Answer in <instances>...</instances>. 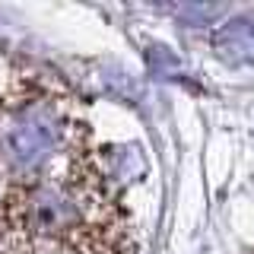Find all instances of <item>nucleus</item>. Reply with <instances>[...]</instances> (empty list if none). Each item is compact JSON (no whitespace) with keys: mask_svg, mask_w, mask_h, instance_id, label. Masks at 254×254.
I'll return each instance as SVG.
<instances>
[{"mask_svg":"<svg viewBox=\"0 0 254 254\" xmlns=\"http://www.w3.org/2000/svg\"><path fill=\"white\" fill-rule=\"evenodd\" d=\"M13 213L29 235L42 238H76V229L83 226L79 194L67 185H51V181H35L22 188Z\"/></svg>","mask_w":254,"mask_h":254,"instance_id":"1","label":"nucleus"},{"mask_svg":"<svg viewBox=\"0 0 254 254\" xmlns=\"http://www.w3.org/2000/svg\"><path fill=\"white\" fill-rule=\"evenodd\" d=\"M58 137H61L58 115L48 105H26L6 124L3 137H0V156L13 169L29 172L51 156V149L58 146Z\"/></svg>","mask_w":254,"mask_h":254,"instance_id":"2","label":"nucleus"},{"mask_svg":"<svg viewBox=\"0 0 254 254\" xmlns=\"http://www.w3.org/2000/svg\"><path fill=\"white\" fill-rule=\"evenodd\" d=\"M213 48L226 61H251L254 58V16H242V19L226 22L213 35Z\"/></svg>","mask_w":254,"mask_h":254,"instance_id":"3","label":"nucleus"}]
</instances>
